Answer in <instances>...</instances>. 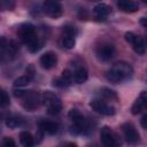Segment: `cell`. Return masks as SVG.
<instances>
[{"mask_svg":"<svg viewBox=\"0 0 147 147\" xmlns=\"http://www.w3.org/2000/svg\"><path fill=\"white\" fill-rule=\"evenodd\" d=\"M17 34L31 53H36L41 48L42 44L36 33V28L31 23L21 24L17 28Z\"/></svg>","mask_w":147,"mask_h":147,"instance_id":"obj_1","label":"cell"},{"mask_svg":"<svg viewBox=\"0 0 147 147\" xmlns=\"http://www.w3.org/2000/svg\"><path fill=\"white\" fill-rule=\"evenodd\" d=\"M132 75H133L132 67L129 63L121 61V62L115 63L107 71L106 77L110 83L118 84V83H122V82H125V80L130 79L132 77Z\"/></svg>","mask_w":147,"mask_h":147,"instance_id":"obj_2","label":"cell"},{"mask_svg":"<svg viewBox=\"0 0 147 147\" xmlns=\"http://www.w3.org/2000/svg\"><path fill=\"white\" fill-rule=\"evenodd\" d=\"M14 95L16 98H20L22 100V106L30 111L36 110L40 107L42 103V96L34 91H22V90H15Z\"/></svg>","mask_w":147,"mask_h":147,"instance_id":"obj_3","label":"cell"},{"mask_svg":"<svg viewBox=\"0 0 147 147\" xmlns=\"http://www.w3.org/2000/svg\"><path fill=\"white\" fill-rule=\"evenodd\" d=\"M70 127L75 133H87L92 130L91 121L86 118L78 109H71L69 111Z\"/></svg>","mask_w":147,"mask_h":147,"instance_id":"obj_4","label":"cell"},{"mask_svg":"<svg viewBox=\"0 0 147 147\" xmlns=\"http://www.w3.org/2000/svg\"><path fill=\"white\" fill-rule=\"evenodd\" d=\"M42 103L47 109L49 115H57L62 110V102L57 95L47 91L42 95Z\"/></svg>","mask_w":147,"mask_h":147,"instance_id":"obj_5","label":"cell"},{"mask_svg":"<svg viewBox=\"0 0 147 147\" xmlns=\"http://www.w3.org/2000/svg\"><path fill=\"white\" fill-rule=\"evenodd\" d=\"M100 139L105 147H119L122 141L117 132L109 126H103L100 131Z\"/></svg>","mask_w":147,"mask_h":147,"instance_id":"obj_6","label":"cell"},{"mask_svg":"<svg viewBox=\"0 0 147 147\" xmlns=\"http://www.w3.org/2000/svg\"><path fill=\"white\" fill-rule=\"evenodd\" d=\"M18 49H20V46L15 40H7L5 37L1 38V41H0V55H1V60L2 61H5L6 59L14 57Z\"/></svg>","mask_w":147,"mask_h":147,"instance_id":"obj_7","label":"cell"},{"mask_svg":"<svg viewBox=\"0 0 147 147\" xmlns=\"http://www.w3.org/2000/svg\"><path fill=\"white\" fill-rule=\"evenodd\" d=\"M90 107L94 111H96V113H99L101 115H105V116H113L115 114V111H116L115 107H113L111 105L107 103L102 99H94V100H92L90 102Z\"/></svg>","mask_w":147,"mask_h":147,"instance_id":"obj_8","label":"cell"},{"mask_svg":"<svg viewBox=\"0 0 147 147\" xmlns=\"http://www.w3.org/2000/svg\"><path fill=\"white\" fill-rule=\"evenodd\" d=\"M76 31L74 26L70 25H65L62 29V33H61V45L62 47L67 48V49H71L75 44H76Z\"/></svg>","mask_w":147,"mask_h":147,"instance_id":"obj_9","label":"cell"},{"mask_svg":"<svg viewBox=\"0 0 147 147\" xmlns=\"http://www.w3.org/2000/svg\"><path fill=\"white\" fill-rule=\"evenodd\" d=\"M96 57L100 61H109L115 55V46L110 42H101L95 49Z\"/></svg>","mask_w":147,"mask_h":147,"instance_id":"obj_10","label":"cell"},{"mask_svg":"<svg viewBox=\"0 0 147 147\" xmlns=\"http://www.w3.org/2000/svg\"><path fill=\"white\" fill-rule=\"evenodd\" d=\"M72 75V80L77 84H83L86 82L87 77H88V72L87 69L85 68L84 64L82 63H74L71 68H68Z\"/></svg>","mask_w":147,"mask_h":147,"instance_id":"obj_11","label":"cell"},{"mask_svg":"<svg viewBox=\"0 0 147 147\" xmlns=\"http://www.w3.org/2000/svg\"><path fill=\"white\" fill-rule=\"evenodd\" d=\"M125 40L132 45V48L133 51L137 53V54H144L145 51H146V45H145V41L144 39L140 37V36H137L134 34L133 32H126L125 33Z\"/></svg>","mask_w":147,"mask_h":147,"instance_id":"obj_12","label":"cell"},{"mask_svg":"<svg viewBox=\"0 0 147 147\" xmlns=\"http://www.w3.org/2000/svg\"><path fill=\"white\" fill-rule=\"evenodd\" d=\"M42 11L49 17L57 18L62 15V6L59 1L47 0L42 3Z\"/></svg>","mask_w":147,"mask_h":147,"instance_id":"obj_13","label":"cell"},{"mask_svg":"<svg viewBox=\"0 0 147 147\" xmlns=\"http://www.w3.org/2000/svg\"><path fill=\"white\" fill-rule=\"evenodd\" d=\"M122 131H123V134H124V138L125 140L131 144V145H136L139 142L140 140V136L137 131V129L134 127L133 124L131 123H124L122 125Z\"/></svg>","mask_w":147,"mask_h":147,"instance_id":"obj_14","label":"cell"},{"mask_svg":"<svg viewBox=\"0 0 147 147\" xmlns=\"http://www.w3.org/2000/svg\"><path fill=\"white\" fill-rule=\"evenodd\" d=\"M146 108H147V91H142L140 95L136 99V101L133 102L131 107V113L133 115H138Z\"/></svg>","mask_w":147,"mask_h":147,"instance_id":"obj_15","label":"cell"},{"mask_svg":"<svg viewBox=\"0 0 147 147\" xmlns=\"http://www.w3.org/2000/svg\"><path fill=\"white\" fill-rule=\"evenodd\" d=\"M56 62H57V57L56 54L53 52H46L40 57V65L46 70L54 68L56 65Z\"/></svg>","mask_w":147,"mask_h":147,"instance_id":"obj_16","label":"cell"},{"mask_svg":"<svg viewBox=\"0 0 147 147\" xmlns=\"http://www.w3.org/2000/svg\"><path fill=\"white\" fill-rule=\"evenodd\" d=\"M72 82L74 80H72V75H71L70 70L65 69V70H63L61 77L53 80V85L56 87H60V88H64V87H68Z\"/></svg>","mask_w":147,"mask_h":147,"instance_id":"obj_17","label":"cell"},{"mask_svg":"<svg viewBox=\"0 0 147 147\" xmlns=\"http://www.w3.org/2000/svg\"><path fill=\"white\" fill-rule=\"evenodd\" d=\"M39 127L41 131H44L47 134H55L59 131V124L53 122V121H46V119H41L38 123Z\"/></svg>","mask_w":147,"mask_h":147,"instance_id":"obj_18","label":"cell"},{"mask_svg":"<svg viewBox=\"0 0 147 147\" xmlns=\"http://www.w3.org/2000/svg\"><path fill=\"white\" fill-rule=\"evenodd\" d=\"M110 11H111V8L108 5L102 3V2L95 5V7L93 8V13L96 20H105L110 14Z\"/></svg>","mask_w":147,"mask_h":147,"instance_id":"obj_19","label":"cell"},{"mask_svg":"<svg viewBox=\"0 0 147 147\" xmlns=\"http://www.w3.org/2000/svg\"><path fill=\"white\" fill-rule=\"evenodd\" d=\"M117 7L125 13H134L139 9V3L131 0H119L117 2Z\"/></svg>","mask_w":147,"mask_h":147,"instance_id":"obj_20","label":"cell"},{"mask_svg":"<svg viewBox=\"0 0 147 147\" xmlns=\"http://www.w3.org/2000/svg\"><path fill=\"white\" fill-rule=\"evenodd\" d=\"M20 141H21V144H22L23 147H33V145H34L33 138H32L31 133L28 132V131L21 132V134H20Z\"/></svg>","mask_w":147,"mask_h":147,"instance_id":"obj_21","label":"cell"},{"mask_svg":"<svg viewBox=\"0 0 147 147\" xmlns=\"http://www.w3.org/2000/svg\"><path fill=\"white\" fill-rule=\"evenodd\" d=\"M99 95L101 96V99H106V100H117V94L115 91L108 88V87H102L99 91Z\"/></svg>","mask_w":147,"mask_h":147,"instance_id":"obj_22","label":"cell"},{"mask_svg":"<svg viewBox=\"0 0 147 147\" xmlns=\"http://www.w3.org/2000/svg\"><path fill=\"white\" fill-rule=\"evenodd\" d=\"M32 78H33V76H31V75H29V74L23 75V76H21V77H18V78L15 79L14 86H15V87H23V86H26L28 84H30V82L32 80Z\"/></svg>","mask_w":147,"mask_h":147,"instance_id":"obj_23","label":"cell"},{"mask_svg":"<svg viewBox=\"0 0 147 147\" xmlns=\"http://www.w3.org/2000/svg\"><path fill=\"white\" fill-rule=\"evenodd\" d=\"M23 124V119L18 116H10L6 119V125L10 129H16Z\"/></svg>","mask_w":147,"mask_h":147,"instance_id":"obj_24","label":"cell"},{"mask_svg":"<svg viewBox=\"0 0 147 147\" xmlns=\"http://www.w3.org/2000/svg\"><path fill=\"white\" fill-rule=\"evenodd\" d=\"M1 147H16V144L11 138L5 137L1 141Z\"/></svg>","mask_w":147,"mask_h":147,"instance_id":"obj_25","label":"cell"},{"mask_svg":"<svg viewBox=\"0 0 147 147\" xmlns=\"http://www.w3.org/2000/svg\"><path fill=\"white\" fill-rule=\"evenodd\" d=\"M0 94H1V96H0V103H1V106L5 107V106L9 105V96H8L7 92L5 90H2Z\"/></svg>","mask_w":147,"mask_h":147,"instance_id":"obj_26","label":"cell"},{"mask_svg":"<svg viewBox=\"0 0 147 147\" xmlns=\"http://www.w3.org/2000/svg\"><path fill=\"white\" fill-rule=\"evenodd\" d=\"M140 124H141V126H142L145 130H147V114H145V115L141 117Z\"/></svg>","mask_w":147,"mask_h":147,"instance_id":"obj_27","label":"cell"},{"mask_svg":"<svg viewBox=\"0 0 147 147\" xmlns=\"http://www.w3.org/2000/svg\"><path fill=\"white\" fill-rule=\"evenodd\" d=\"M59 147H77V145L75 142H64V144L60 145Z\"/></svg>","mask_w":147,"mask_h":147,"instance_id":"obj_28","label":"cell"},{"mask_svg":"<svg viewBox=\"0 0 147 147\" xmlns=\"http://www.w3.org/2000/svg\"><path fill=\"white\" fill-rule=\"evenodd\" d=\"M140 23H141L144 26H147V14L140 18Z\"/></svg>","mask_w":147,"mask_h":147,"instance_id":"obj_29","label":"cell"}]
</instances>
